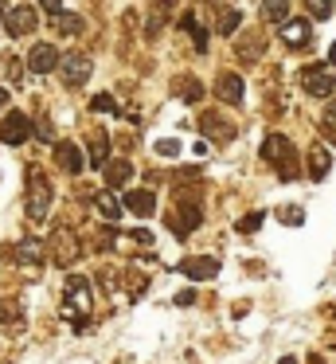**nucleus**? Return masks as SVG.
I'll list each match as a JSON object with an SVG mask.
<instances>
[{"instance_id": "obj_23", "label": "nucleus", "mask_w": 336, "mask_h": 364, "mask_svg": "<svg viewBox=\"0 0 336 364\" xmlns=\"http://www.w3.org/2000/svg\"><path fill=\"white\" fill-rule=\"evenodd\" d=\"M180 24H184V32H188V36H192V43H195V48H200V51H207V32L200 28V20H195L192 12H184V20H180Z\"/></svg>"}, {"instance_id": "obj_2", "label": "nucleus", "mask_w": 336, "mask_h": 364, "mask_svg": "<svg viewBox=\"0 0 336 364\" xmlns=\"http://www.w3.org/2000/svg\"><path fill=\"white\" fill-rule=\"evenodd\" d=\"M47 208H51V181L39 168H28V220L43 223Z\"/></svg>"}, {"instance_id": "obj_4", "label": "nucleus", "mask_w": 336, "mask_h": 364, "mask_svg": "<svg viewBox=\"0 0 336 364\" xmlns=\"http://www.w3.org/2000/svg\"><path fill=\"white\" fill-rule=\"evenodd\" d=\"M55 71L63 75L67 87H82V82L94 75V63L86 55H59V67H55Z\"/></svg>"}, {"instance_id": "obj_26", "label": "nucleus", "mask_w": 336, "mask_h": 364, "mask_svg": "<svg viewBox=\"0 0 336 364\" xmlns=\"http://www.w3.org/2000/svg\"><path fill=\"white\" fill-rule=\"evenodd\" d=\"M305 12L313 20H328L332 16V0H305Z\"/></svg>"}, {"instance_id": "obj_1", "label": "nucleus", "mask_w": 336, "mask_h": 364, "mask_svg": "<svg viewBox=\"0 0 336 364\" xmlns=\"http://www.w3.org/2000/svg\"><path fill=\"white\" fill-rule=\"evenodd\" d=\"M262 157L266 165H273V173L281 176V181H293L297 176V153H293V141L281 134H270L262 141Z\"/></svg>"}, {"instance_id": "obj_17", "label": "nucleus", "mask_w": 336, "mask_h": 364, "mask_svg": "<svg viewBox=\"0 0 336 364\" xmlns=\"http://www.w3.org/2000/svg\"><path fill=\"white\" fill-rule=\"evenodd\" d=\"M106 161H109V137H106V134H94V137H90V153H86V165L102 168Z\"/></svg>"}, {"instance_id": "obj_40", "label": "nucleus", "mask_w": 336, "mask_h": 364, "mask_svg": "<svg viewBox=\"0 0 336 364\" xmlns=\"http://www.w3.org/2000/svg\"><path fill=\"white\" fill-rule=\"evenodd\" d=\"M328 59H332V67H336V43H332V51H328Z\"/></svg>"}, {"instance_id": "obj_39", "label": "nucleus", "mask_w": 336, "mask_h": 364, "mask_svg": "<svg viewBox=\"0 0 336 364\" xmlns=\"http://www.w3.org/2000/svg\"><path fill=\"white\" fill-rule=\"evenodd\" d=\"M4 106H8V90L0 87V110H4Z\"/></svg>"}, {"instance_id": "obj_7", "label": "nucleus", "mask_w": 336, "mask_h": 364, "mask_svg": "<svg viewBox=\"0 0 336 364\" xmlns=\"http://www.w3.org/2000/svg\"><path fill=\"white\" fill-rule=\"evenodd\" d=\"M301 87H305V95H313V98H325V95H332V75L325 71V67H305L301 71Z\"/></svg>"}, {"instance_id": "obj_30", "label": "nucleus", "mask_w": 336, "mask_h": 364, "mask_svg": "<svg viewBox=\"0 0 336 364\" xmlns=\"http://www.w3.org/2000/svg\"><path fill=\"white\" fill-rule=\"evenodd\" d=\"M262 220H266L262 212H250V215H242V220H239V231H246V235H250V231H258V228H262Z\"/></svg>"}, {"instance_id": "obj_14", "label": "nucleus", "mask_w": 336, "mask_h": 364, "mask_svg": "<svg viewBox=\"0 0 336 364\" xmlns=\"http://www.w3.org/2000/svg\"><path fill=\"white\" fill-rule=\"evenodd\" d=\"M125 208H129L133 215H153V208H156V196L148 188H133V192H125Z\"/></svg>"}, {"instance_id": "obj_3", "label": "nucleus", "mask_w": 336, "mask_h": 364, "mask_svg": "<svg viewBox=\"0 0 336 364\" xmlns=\"http://www.w3.org/2000/svg\"><path fill=\"white\" fill-rule=\"evenodd\" d=\"M75 309H78V325H82V314H90V282L70 274L67 278V309H63V314L75 317Z\"/></svg>"}, {"instance_id": "obj_37", "label": "nucleus", "mask_w": 336, "mask_h": 364, "mask_svg": "<svg viewBox=\"0 0 336 364\" xmlns=\"http://www.w3.org/2000/svg\"><path fill=\"white\" fill-rule=\"evenodd\" d=\"M39 4H43V9L51 12V16H55V12H63V0H39Z\"/></svg>"}, {"instance_id": "obj_16", "label": "nucleus", "mask_w": 336, "mask_h": 364, "mask_svg": "<svg viewBox=\"0 0 336 364\" xmlns=\"http://www.w3.org/2000/svg\"><path fill=\"white\" fill-rule=\"evenodd\" d=\"M281 40L289 48H305L309 43V24L305 20H281Z\"/></svg>"}, {"instance_id": "obj_24", "label": "nucleus", "mask_w": 336, "mask_h": 364, "mask_svg": "<svg viewBox=\"0 0 336 364\" xmlns=\"http://www.w3.org/2000/svg\"><path fill=\"white\" fill-rule=\"evenodd\" d=\"M55 28H59L63 36H78L82 32V16H70V12H55Z\"/></svg>"}, {"instance_id": "obj_41", "label": "nucleus", "mask_w": 336, "mask_h": 364, "mask_svg": "<svg viewBox=\"0 0 336 364\" xmlns=\"http://www.w3.org/2000/svg\"><path fill=\"white\" fill-rule=\"evenodd\" d=\"M0 16H4V0H0Z\"/></svg>"}, {"instance_id": "obj_11", "label": "nucleus", "mask_w": 336, "mask_h": 364, "mask_svg": "<svg viewBox=\"0 0 336 364\" xmlns=\"http://www.w3.org/2000/svg\"><path fill=\"white\" fill-rule=\"evenodd\" d=\"M51 251L59 267H70V259H78V239H70V228H59L51 235Z\"/></svg>"}, {"instance_id": "obj_27", "label": "nucleus", "mask_w": 336, "mask_h": 364, "mask_svg": "<svg viewBox=\"0 0 336 364\" xmlns=\"http://www.w3.org/2000/svg\"><path fill=\"white\" fill-rule=\"evenodd\" d=\"M98 212H102V215H106V220H109V223H114V220H117V215H121V208H117V200H114V196H109V192H102V196H98Z\"/></svg>"}, {"instance_id": "obj_20", "label": "nucleus", "mask_w": 336, "mask_h": 364, "mask_svg": "<svg viewBox=\"0 0 336 364\" xmlns=\"http://www.w3.org/2000/svg\"><path fill=\"white\" fill-rule=\"evenodd\" d=\"M309 176H313V181H325V176H328V168H332V153H328V149H313L309 153Z\"/></svg>"}, {"instance_id": "obj_36", "label": "nucleus", "mask_w": 336, "mask_h": 364, "mask_svg": "<svg viewBox=\"0 0 336 364\" xmlns=\"http://www.w3.org/2000/svg\"><path fill=\"white\" fill-rule=\"evenodd\" d=\"M281 215H286V223H301V220H305L301 208H281Z\"/></svg>"}, {"instance_id": "obj_15", "label": "nucleus", "mask_w": 336, "mask_h": 364, "mask_svg": "<svg viewBox=\"0 0 336 364\" xmlns=\"http://www.w3.org/2000/svg\"><path fill=\"white\" fill-rule=\"evenodd\" d=\"M215 95H219V102H231V106H239V102H242V79H239V75H219V82H215Z\"/></svg>"}, {"instance_id": "obj_32", "label": "nucleus", "mask_w": 336, "mask_h": 364, "mask_svg": "<svg viewBox=\"0 0 336 364\" xmlns=\"http://www.w3.org/2000/svg\"><path fill=\"white\" fill-rule=\"evenodd\" d=\"M31 134L43 137V141H55V129H51V122H47V118H39L36 126H31Z\"/></svg>"}, {"instance_id": "obj_10", "label": "nucleus", "mask_w": 336, "mask_h": 364, "mask_svg": "<svg viewBox=\"0 0 336 364\" xmlns=\"http://www.w3.org/2000/svg\"><path fill=\"white\" fill-rule=\"evenodd\" d=\"M4 28H8V36H28V32H36V12L28 9V4H16L12 12H4Z\"/></svg>"}, {"instance_id": "obj_31", "label": "nucleus", "mask_w": 336, "mask_h": 364, "mask_svg": "<svg viewBox=\"0 0 336 364\" xmlns=\"http://www.w3.org/2000/svg\"><path fill=\"white\" fill-rule=\"evenodd\" d=\"M90 110H98V114H114V110H117L114 95H98V98L90 102Z\"/></svg>"}, {"instance_id": "obj_34", "label": "nucleus", "mask_w": 336, "mask_h": 364, "mask_svg": "<svg viewBox=\"0 0 336 364\" xmlns=\"http://www.w3.org/2000/svg\"><path fill=\"white\" fill-rule=\"evenodd\" d=\"M4 75L12 82H20V75H23V67H20V59H8V67H4Z\"/></svg>"}, {"instance_id": "obj_35", "label": "nucleus", "mask_w": 336, "mask_h": 364, "mask_svg": "<svg viewBox=\"0 0 336 364\" xmlns=\"http://www.w3.org/2000/svg\"><path fill=\"white\" fill-rule=\"evenodd\" d=\"M156 153H161V157H176L180 145H176V141H161V145H156Z\"/></svg>"}, {"instance_id": "obj_8", "label": "nucleus", "mask_w": 336, "mask_h": 364, "mask_svg": "<svg viewBox=\"0 0 336 364\" xmlns=\"http://www.w3.org/2000/svg\"><path fill=\"white\" fill-rule=\"evenodd\" d=\"M55 161H59L63 173H75V176L86 168V153L75 141H55Z\"/></svg>"}, {"instance_id": "obj_13", "label": "nucleus", "mask_w": 336, "mask_h": 364, "mask_svg": "<svg viewBox=\"0 0 336 364\" xmlns=\"http://www.w3.org/2000/svg\"><path fill=\"white\" fill-rule=\"evenodd\" d=\"M180 270H184L192 282H207V278L219 274V259H188V262H180Z\"/></svg>"}, {"instance_id": "obj_18", "label": "nucleus", "mask_w": 336, "mask_h": 364, "mask_svg": "<svg viewBox=\"0 0 336 364\" xmlns=\"http://www.w3.org/2000/svg\"><path fill=\"white\" fill-rule=\"evenodd\" d=\"M200 129H203L207 137H215V141H227V137L234 134V129H227V122L219 118V114H203V118H200Z\"/></svg>"}, {"instance_id": "obj_12", "label": "nucleus", "mask_w": 336, "mask_h": 364, "mask_svg": "<svg viewBox=\"0 0 336 364\" xmlns=\"http://www.w3.org/2000/svg\"><path fill=\"white\" fill-rule=\"evenodd\" d=\"M28 67L36 75H51L55 67H59V51H55L51 43H36V48H31V55H28Z\"/></svg>"}, {"instance_id": "obj_25", "label": "nucleus", "mask_w": 336, "mask_h": 364, "mask_svg": "<svg viewBox=\"0 0 336 364\" xmlns=\"http://www.w3.org/2000/svg\"><path fill=\"white\" fill-rule=\"evenodd\" d=\"M239 24H242L239 9H223V12H219V32H223V36H234V32H239Z\"/></svg>"}, {"instance_id": "obj_19", "label": "nucleus", "mask_w": 336, "mask_h": 364, "mask_svg": "<svg viewBox=\"0 0 336 364\" xmlns=\"http://www.w3.org/2000/svg\"><path fill=\"white\" fill-rule=\"evenodd\" d=\"M102 168H106V188H121V184L133 176L129 161H114V165H102Z\"/></svg>"}, {"instance_id": "obj_6", "label": "nucleus", "mask_w": 336, "mask_h": 364, "mask_svg": "<svg viewBox=\"0 0 336 364\" xmlns=\"http://www.w3.org/2000/svg\"><path fill=\"white\" fill-rule=\"evenodd\" d=\"M200 220H203L200 200H188V204H180V208H176V215H172V231H176V235L184 239V235H192V231L200 228Z\"/></svg>"}, {"instance_id": "obj_38", "label": "nucleus", "mask_w": 336, "mask_h": 364, "mask_svg": "<svg viewBox=\"0 0 336 364\" xmlns=\"http://www.w3.org/2000/svg\"><path fill=\"white\" fill-rule=\"evenodd\" d=\"M192 301H195V294H192V290H184V294L176 298V306H192Z\"/></svg>"}, {"instance_id": "obj_22", "label": "nucleus", "mask_w": 336, "mask_h": 364, "mask_svg": "<svg viewBox=\"0 0 336 364\" xmlns=\"http://www.w3.org/2000/svg\"><path fill=\"white\" fill-rule=\"evenodd\" d=\"M168 16H172V0H156V4H153V16H148V36L161 32Z\"/></svg>"}, {"instance_id": "obj_29", "label": "nucleus", "mask_w": 336, "mask_h": 364, "mask_svg": "<svg viewBox=\"0 0 336 364\" xmlns=\"http://www.w3.org/2000/svg\"><path fill=\"white\" fill-rule=\"evenodd\" d=\"M200 95H203V87L195 79H180V98L184 102H200Z\"/></svg>"}, {"instance_id": "obj_9", "label": "nucleus", "mask_w": 336, "mask_h": 364, "mask_svg": "<svg viewBox=\"0 0 336 364\" xmlns=\"http://www.w3.org/2000/svg\"><path fill=\"white\" fill-rule=\"evenodd\" d=\"M8 259L16 262V267H43V243H36V239H20V243L8 251Z\"/></svg>"}, {"instance_id": "obj_5", "label": "nucleus", "mask_w": 336, "mask_h": 364, "mask_svg": "<svg viewBox=\"0 0 336 364\" xmlns=\"http://www.w3.org/2000/svg\"><path fill=\"white\" fill-rule=\"evenodd\" d=\"M28 137H31L28 114L12 110V114H4V118H0V141H4V145H23Z\"/></svg>"}, {"instance_id": "obj_21", "label": "nucleus", "mask_w": 336, "mask_h": 364, "mask_svg": "<svg viewBox=\"0 0 336 364\" xmlns=\"http://www.w3.org/2000/svg\"><path fill=\"white\" fill-rule=\"evenodd\" d=\"M262 20L266 24H281V20H289V0H262Z\"/></svg>"}, {"instance_id": "obj_33", "label": "nucleus", "mask_w": 336, "mask_h": 364, "mask_svg": "<svg viewBox=\"0 0 336 364\" xmlns=\"http://www.w3.org/2000/svg\"><path fill=\"white\" fill-rule=\"evenodd\" d=\"M320 126H325V129H328V134H332V137H336V98H332V102H328V106H325V122H320Z\"/></svg>"}, {"instance_id": "obj_28", "label": "nucleus", "mask_w": 336, "mask_h": 364, "mask_svg": "<svg viewBox=\"0 0 336 364\" xmlns=\"http://www.w3.org/2000/svg\"><path fill=\"white\" fill-rule=\"evenodd\" d=\"M258 51H266V36H262V32H258V40H242V43H239V55H242V59H254Z\"/></svg>"}]
</instances>
